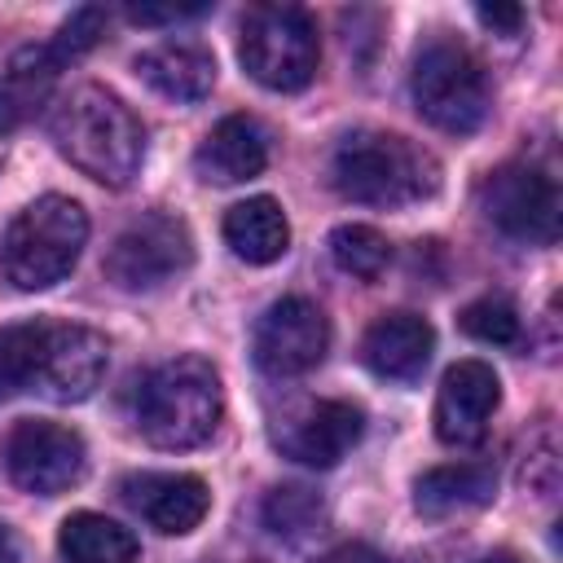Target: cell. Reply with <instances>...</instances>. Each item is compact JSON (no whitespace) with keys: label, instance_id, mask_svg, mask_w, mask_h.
I'll return each instance as SVG.
<instances>
[{"label":"cell","instance_id":"1","mask_svg":"<svg viewBox=\"0 0 563 563\" xmlns=\"http://www.w3.org/2000/svg\"><path fill=\"white\" fill-rule=\"evenodd\" d=\"M53 141L70 167L88 180L123 189L141 172L145 128L141 119L101 84H79L53 110Z\"/></svg>","mask_w":563,"mask_h":563},{"label":"cell","instance_id":"2","mask_svg":"<svg viewBox=\"0 0 563 563\" xmlns=\"http://www.w3.org/2000/svg\"><path fill=\"white\" fill-rule=\"evenodd\" d=\"M330 180L347 202L400 211L440 189V163L409 136L356 128L334 145Z\"/></svg>","mask_w":563,"mask_h":563},{"label":"cell","instance_id":"3","mask_svg":"<svg viewBox=\"0 0 563 563\" xmlns=\"http://www.w3.org/2000/svg\"><path fill=\"white\" fill-rule=\"evenodd\" d=\"M224 413V387L207 356H172L136 387V427L154 449H198Z\"/></svg>","mask_w":563,"mask_h":563},{"label":"cell","instance_id":"4","mask_svg":"<svg viewBox=\"0 0 563 563\" xmlns=\"http://www.w3.org/2000/svg\"><path fill=\"white\" fill-rule=\"evenodd\" d=\"M88 242V216L66 194H44L26 202L0 233V277L13 290L57 286Z\"/></svg>","mask_w":563,"mask_h":563},{"label":"cell","instance_id":"5","mask_svg":"<svg viewBox=\"0 0 563 563\" xmlns=\"http://www.w3.org/2000/svg\"><path fill=\"white\" fill-rule=\"evenodd\" d=\"M242 70L273 88V92H299L317 75V22L299 4H255L242 18V40H238Z\"/></svg>","mask_w":563,"mask_h":563},{"label":"cell","instance_id":"6","mask_svg":"<svg viewBox=\"0 0 563 563\" xmlns=\"http://www.w3.org/2000/svg\"><path fill=\"white\" fill-rule=\"evenodd\" d=\"M409 92L418 114L453 136L475 132L488 119V79L475 53L457 40H431L418 48L409 70Z\"/></svg>","mask_w":563,"mask_h":563},{"label":"cell","instance_id":"7","mask_svg":"<svg viewBox=\"0 0 563 563\" xmlns=\"http://www.w3.org/2000/svg\"><path fill=\"white\" fill-rule=\"evenodd\" d=\"M194 264V238L189 224L180 216L167 211H150L141 220H132L106 251L101 273L106 282H114L128 295H145V290H163L167 282H176L180 273H189Z\"/></svg>","mask_w":563,"mask_h":563},{"label":"cell","instance_id":"8","mask_svg":"<svg viewBox=\"0 0 563 563\" xmlns=\"http://www.w3.org/2000/svg\"><path fill=\"white\" fill-rule=\"evenodd\" d=\"M484 216L515 242L550 246L559 238V185L537 163H506L497 167L479 189Z\"/></svg>","mask_w":563,"mask_h":563},{"label":"cell","instance_id":"9","mask_svg":"<svg viewBox=\"0 0 563 563\" xmlns=\"http://www.w3.org/2000/svg\"><path fill=\"white\" fill-rule=\"evenodd\" d=\"M325 347H330V321L303 295H286L268 303L251 334V356L273 378H295L317 369L325 361Z\"/></svg>","mask_w":563,"mask_h":563},{"label":"cell","instance_id":"10","mask_svg":"<svg viewBox=\"0 0 563 563\" xmlns=\"http://www.w3.org/2000/svg\"><path fill=\"white\" fill-rule=\"evenodd\" d=\"M84 462H88L84 435L70 431V427H62V422H48V418L18 422L9 431V444H4L9 479L22 493H35V497L66 493L84 475Z\"/></svg>","mask_w":563,"mask_h":563},{"label":"cell","instance_id":"11","mask_svg":"<svg viewBox=\"0 0 563 563\" xmlns=\"http://www.w3.org/2000/svg\"><path fill=\"white\" fill-rule=\"evenodd\" d=\"M365 435V409L352 400H299L273 422V444L299 466H334Z\"/></svg>","mask_w":563,"mask_h":563},{"label":"cell","instance_id":"12","mask_svg":"<svg viewBox=\"0 0 563 563\" xmlns=\"http://www.w3.org/2000/svg\"><path fill=\"white\" fill-rule=\"evenodd\" d=\"M106 334H97L92 325H75V321H48L44 317V343H40V378L35 391L57 400V405H79L88 400L101 378H106Z\"/></svg>","mask_w":563,"mask_h":563},{"label":"cell","instance_id":"13","mask_svg":"<svg viewBox=\"0 0 563 563\" xmlns=\"http://www.w3.org/2000/svg\"><path fill=\"white\" fill-rule=\"evenodd\" d=\"M501 405V378L484 361H457L435 391V435L449 449H475Z\"/></svg>","mask_w":563,"mask_h":563},{"label":"cell","instance_id":"14","mask_svg":"<svg viewBox=\"0 0 563 563\" xmlns=\"http://www.w3.org/2000/svg\"><path fill=\"white\" fill-rule=\"evenodd\" d=\"M123 501L163 537H185L194 532L207 510H211V493L198 475L185 471H141L123 479Z\"/></svg>","mask_w":563,"mask_h":563},{"label":"cell","instance_id":"15","mask_svg":"<svg viewBox=\"0 0 563 563\" xmlns=\"http://www.w3.org/2000/svg\"><path fill=\"white\" fill-rule=\"evenodd\" d=\"M435 352V330L418 312H383L365 339H361V361L369 374L391 378V383H413Z\"/></svg>","mask_w":563,"mask_h":563},{"label":"cell","instance_id":"16","mask_svg":"<svg viewBox=\"0 0 563 563\" xmlns=\"http://www.w3.org/2000/svg\"><path fill=\"white\" fill-rule=\"evenodd\" d=\"M264 163H268V136L251 114L220 119L194 154L198 176L211 180V185H242V180L260 176Z\"/></svg>","mask_w":563,"mask_h":563},{"label":"cell","instance_id":"17","mask_svg":"<svg viewBox=\"0 0 563 563\" xmlns=\"http://www.w3.org/2000/svg\"><path fill=\"white\" fill-rule=\"evenodd\" d=\"M62 66L53 44H22L0 62V132L22 128L53 97Z\"/></svg>","mask_w":563,"mask_h":563},{"label":"cell","instance_id":"18","mask_svg":"<svg viewBox=\"0 0 563 563\" xmlns=\"http://www.w3.org/2000/svg\"><path fill=\"white\" fill-rule=\"evenodd\" d=\"M132 66L167 101H202L216 88V57L194 40H163L145 48Z\"/></svg>","mask_w":563,"mask_h":563},{"label":"cell","instance_id":"19","mask_svg":"<svg viewBox=\"0 0 563 563\" xmlns=\"http://www.w3.org/2000/svg\"><path fill=\"white\" fill-rule=\"evenodd\" d=\"M497 497V466L493 462H457V466H435L418 475L413 484V506L422 519H449L479 510Z\"/></svg>","mask_w":563,"mask_h":563},{"label":"cell","instance_id":"20","mask_svg":"<svg viewBox=\"0 0 563 563\" xmlns=\"http://www.w3.org/2000/svg\"><path fill=\"white\" fill-rule=\"evenodd\" d=\"M224 242L246 264H273V260H282L286 246H290V224H286L282 202L268 198V194H255V198L233 202L224 211Z\"/></svg>","mask_w":563,"mask_h":563},{"label":"cell","instance_id":"21","mask_svg":"<svg viewBox=\"0 0 563 563\" xmlns=\"http://www.w3.org/2000/svg\"><path fill=\"white\" fill-rule=\"evenodd\" d=\"M57 545L66 563H136V537L92 510L70 515L57 532Z\"/></svg>","mask_w":563,"mask_h":563},{"label":"cell","instance_id":"22","mask_svg":"<svg viewBox=\"0 0 563 563\" xmlns=\"http://www.w3.org/2000/svg\"><path fill=\"white\" fill-rule=\"evenodd\" d=\"M260 519H264V528L273 537L303 541V537L325 528V501L308 484H277V488H268V497L260 506Z\"/></svg>","mask_w":563,"mask_h":563},{"label":"cell","instance_id":"23","mask_svg":"<svg viewBox=\"0 0 563 563\" xmlns=\"http://www.w3.org/2000/svg\"><path fill=\"white\" fill-rule=\"evenodd\" d=\"M40 343H44V317L0 325V400L22 396V391H35V378H40Z\"/></svg>","mask_w":563,"mask_h":563},{"label":"cell","instance_id":"24","mask_svg":"<svg viewBox=\"0 0 563 563\" xmlns=\"http://www.w3.org/2000/svg\"><path fill=\"white\" fill-rule=\"evenodd\" d=\"M330 260L347 273V277H361V282H374L387 273L391 264V242L369 229V224H339L330 233Z\"/></svg>","mask_w":563,"mask_h":563},{"label":"cell","instance_id":"25","mask_svg":"<svg viewBox=\"0 0 563 563\" xmlns=\"http://www.w3.org/2000/svg\"><path fill=\"white\" fill-rule=\"evenodd\" d=\"M462 330L479 343H493V347H510L519 343V312L510 299L501 295H484L475 303L462 308Z\"/></svg>","mask_w":563,"mask_h":563},{"label":"cell","instance_id":"26","mask_svg":"<svg viewBox=\"0 0 563 563\" xmlns=\"http://www.w3.org/2000/svg\"><path fill=\"white\" fill-rule=\"evenodd\" d=\"M106 35V9H75L66 22H62V31H57V40H48L53 48H57V57L62 62H75L79 53H88L97 40Z\"/></svg>","mask_w":563,"mask_h":563},{"label":"cell","instance_id":"27","mask_svg":"<svg viewBox=\"0 0 563 563\" xmlns=\"http://www.w3.org/2000/svg\"><path fill=\"white\" fill-rule=\"evenodd\" d=\"M207 4H167V9H150V4H132L128 18L141 26H158V22H180V18H198Z\"/></svg>","mask_w":563,"mask_h":563},{"label":"cell","instance_id":"28","mask_svg":"<svg viewBox=\"0 0 563 563\" xmlns=\"http://www.w3.org/2000/svg\"><path fill=\"white\" fill-rule=\"evenodd\" d=\"M475 18L488 26V31H501V35H515L519 22H523V9L519 4H479Z\"/></svg>","mask_w":563,"mask_h":563},{"label":"cell","instance_id":"29","mask_svg":"<svg viewBox=\"0 0 563 563\" xmlns=\"http://www.w3.org/2000/svg\"><path fill=\"white\" fill-rule=\"evenodd\" d=\"M321 563H387L374 545H365V541H347V545H339V550H330Z\"/></svg>","mask_w":563,"mask_h":563},{"label":"cell","instance_id":"30","mask_svg":"<svg viewBox=\"0 0 563 563\" xmlns=\"http://www.w3.org/2000/svg\"><path fill=\"white\" fill-rule=\"evenodd\" d=\"M0 563H22V554H18V541H13V532L0 523Z\"/></svg>","mask_w":563,"mask_h":563},{"label":"cell","instance_id":"31","mask_svg":"<svg viewBox=\"0 0 563 563\" xmlns=\"http://www.w3.org/2000/svg\"><path fill=\"white\" fill-rule=\"evenodd\" d=\"M479 563H523V559H515L510 550H493V554H484Z\"/></svg>","mask_w":563,"mask_h":563}]
</instances>
